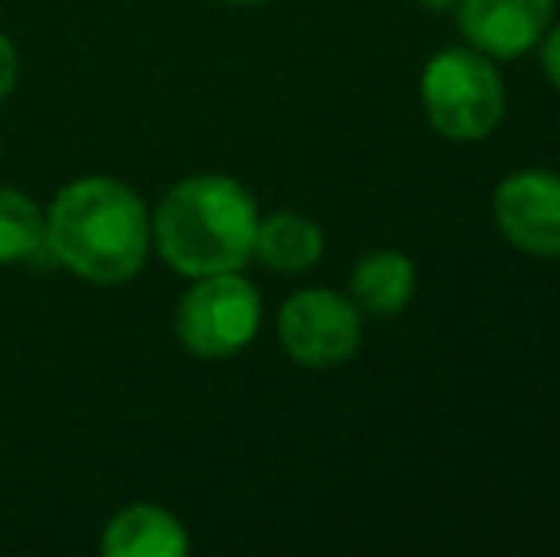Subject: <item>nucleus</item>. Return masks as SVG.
I'll use <instances>...</instances> for the list:
<instances>
[{
    "label": "nucleus",
    "instance_id": "f257e3e1",
    "mask_svg": "<svg viewBox=\"0 0 560 557\" xmlns=\"http://www.w3.org/2000/svg\"><path fill=\"white\" fill-rule=\"evenodd\" d=\"M46 248L77 279L118 287L153 253V214L122 179L81 176L46 207Z\"/></svg>",
    "mask_w": 560,
    "mask_h": 557
},
{
    "label": "nucleus",
    "instance_id": "f03ea898",
    "mask_svg": "<svg viewBox=\"0 0 560 557\" xmlns=\"http://www.w3.org/2000/svg\"><path fill=\"white\" fill-rule=\"evenodd\" d=\"M259 207L233 176L199 172L164 192L153 214V248L187 279L241 271L256 248Z\"/></svg>",
    "mask_w": 560,
    "mask_h": 557
},
{
    "label": "nucleus",
    "instance_id": "7ed1b4c3",
    "mask_svg": "<svg viewBox=\"0 0 560 557\" xmlns=\"http://www.w3.org/2000/svg\"><path fill=\"white\" fill-rule=\"evenodd\" d=\"M420 104L443 138L480 141L500 127L508 112V89L488 54L472 46H450L423 66Z\"/></svg>",
    "mask_w": 560,
    "mask_h": 557
},
{
    "label": "nucleus",
    "instance_id": "20e7f679",
    "mask_svg": "<svg viewBox=\"0 0 560 557\" xmlns=\"http://www.w3.org/2000/svg\"><path fill=\"white\" fill-rule=\"evenodd\" d=\"M264 298L241 271L199 276L176 305V336L191 356L229 359L259 333Z\"/></svg>",
    "mask_w": 560,
    "mask_h": 557
},
{
    "label": "nucleus",
    "instance_id": "39448f33",
    "mask_svg": "<svg viewBox=\"0 0 560 557\" xmlns=\"http://www.w3.org/2000/svg\"><path fill=\"white\" fill-rule=\"evenodd\" d=\"M279 344L302 367L347 363L362 344V310L336 290H298L279 310Z\"/></svg>",
    "mask_w": 560,
    "mask_h": 557
},
{
    "label": "nucleus",
    "instance_id": "423d86ee",
    "mask_svg": "<svg viewBox=\"0 0 560 557\" xmlns=\"http://www.w3.org/2000/svg\"><path fill=\"white\" fill-rule=\"evenodd\" d=\"M500 233L526 256H560V176L546 169H523L500 179L492 195Z\"/></svg>",
    "mask_w": 560,
    "mask_h": 557
},
{
    "label": "nucleus",
    "instance_id": "0eeeda50",
    "mask_svg": "<svg viewBox=\"0 0 560 557\" xmlns=\"http://www.w3.org/2000/svg\"><path fill=\"white\" fill-rule=\"evenodd\" d=\"M557 0H457V27L488 58H523L549 31Z\"/></svg>",
    "mask_w": 560,
    "mask_h": 557
},
{
    "label": "nucleus",
    "instance_id": "6e6552de",
    "mask_svg": "<svg viewBox=\"0 0 560 557\" xmlns=\"http://www.w3.org/2000/svg\"><path fill=\"white\" fill-rule=\"evenodd\" d=\"M100 550L107 557H184L191 535L168 508L130 504L107 520Z\"/></svg>",
    "mask_w": 560,
    "mask_h": 557
},
{
    "label": "nucleus",
    "instance_id": "1a4fd4ad",
    "mask_svg": "<svg viewBox=\"0 0 560 557\" xmlns=\"http://www.w3.org/2000/svg\"><path fill=\"white\" fill-rule=\"evenodd\" d=\"M416 298V264L397 248H374L351 268V302L370 317H397Z\"/></svg>",
    "mask_w": 560,
    "mask_h": 557
},
{
    "label": "nucleus",
    "instance_id": "9d476101",
    "mask_svg": "<svg viewBox=\"0 0 560 557\" xmlns=\"http://www.w3.org/2000/svg\"><path fill=\"white\" fill-rule=\"evenodd\" d=\"M320 256H325V233L310 214L275 210V214L259 218L252 260L267 264L271 271L294 276V271H310Z\"/></svg>",
    "mask_w": 560,
    "mask_h": 557
},
{
    "label": "nucleus",
    "instance_id": "9b49d317",
    "mask_svg": "<svg viewBox=\"0 0 560 557\" xmlns=\"http://www.w3.org/2000/svg\"><path fill=\"white\" fill-rule=\"evenodd\" d=\"M46 248V210L20 187L0 184V264H23Z\"/></svg>",
    "mask_w": 560,
    "mask_h": 557
},
{
    "label": "nucleus",
    "instance_id": "f8f14e48",
    "mask_svg": "<svg viewBox=\"0 0 560 557\" xmlns=\"http://www.w3.org/2000/svg\"><path fill=\"white\" fill-rule=\"evenodd\" d=\"M15 81H20V50H15L12 38L0 31V104L12 96Z\"/></svg>",
    "mask_w": 560,
    "mask_h": 557
},
{
    "label": "nucleus",
    "instance_id": "ddd939ff",
    "mask_svg": "<svg viewBox=\"0 0 560 557\" xmlns=\"http://www.w3.org/2000/svg\"><path fill=\"white\" fill-rule=\"evenodd\" d=\"M541 69H546V77L560 89V23L541 35Z\"/></svg>",
    "mask_w": 560,
    "mask_h": 557
},
{
    "label": "nucleus",
    "instance_id": "4468645a",
    "mask_svg": "<svg viewBox=\"0 0 560 557\" xmlns=\"http://www.w3.org/2000/svg\"><path fill=\"white\" fill-rule=\"evenodd\" d=\"M423 8H431V12H446V8H457V0H420Z\"/></svg>",
    "mask_w": 560,
    "mask_h": 557
},
{
    "label": "nucleus",
    "instance_id": "2eb2a0df",
    "mask_svg": "<svg viewBox=\"0 0 560 557\" xmlns=\"http://www.w3.org/2000/svg\"><path fill=\"white\" fill-rule=\"evenodd\" d=\"M225 4H264V0H225Z\"/></svg>",
    "mask_w": 560,
    "mask_h": 557
}]
</instances>
